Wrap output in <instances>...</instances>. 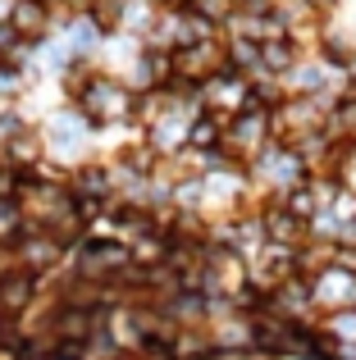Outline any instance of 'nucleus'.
<instances>
[{
    "instance_id": "nucleus-1",
    "label": "nucleus",
    "mask_w": 356,
    "mask_h": 360,
    "mask_svg": "<svg viewBox=\"0 0 356 360\" xmlns=\"http://www.w3.org/2000/svg\"><path fill=\"white\" fill-rule=\"evenodd\" d=\"M37 297H42V278L18 269V264H9V269L0 274V328H14L18 319L37 306Z\"/></svg>"
},
{
    "instance_id": "nucleus-2",
    "label": "nucleus",
    "mask_w": 356,
    "mask_h": 360,
    "mask_svg": "<svg viewBox=\"0 0 356 360\" xmlns=\"http://www.w3.org/2000/svg\"><path fill=\"white\" fill-rule=\"evenodd\" d=\"M51 23H55V14H51V5H32V0H14V9H9V37H14L18 46H32V41H42L46 32H51Z\"/></svg>"
},
{
    "instance_id": "nucleus-3",
    "label": "nucleus",
    "mask_w": 356,
    "mask_h": 360,
    "mask_svg": "<svg viewBox=\"0 0 356 360\" xmlns=\"http://www.w3.org/2000/svg\"><path fill=\"white\" fill-rule=\"evenodd\" d=\"M87 14L101 32H119V23H124V0H91Z\"/></svg>"
},
{
    "instance_id": "nucleus-4",
    "label": "nucleus",
    "mask_w": 356,
    "mask_h": 360,
    "mask_svg": "<svg viewBox=\"0 0 356 360\" xmlns=\"http://www.w3.org/2000/svg\"><path fill=\"white\" fill-rule=\"evenodd\" d=\"M155 5H160V14H187L192 0H155Z\"/></svg>"
},
{
    "instance_id": "nucleus-5",
    "label": "nucleus",
    "mask_w": 356,
    "mask_h": 360,
    "mask_svg": "<svg viewBox=\"0 0 356 360\" xmlns=\"http://www.w3.org/2000/svg\"><path fill=\"white\" fill-rule=\"evenodd\" d=\"M32 5H51V0H32Z\"/></svg>"
}]
</instances>
